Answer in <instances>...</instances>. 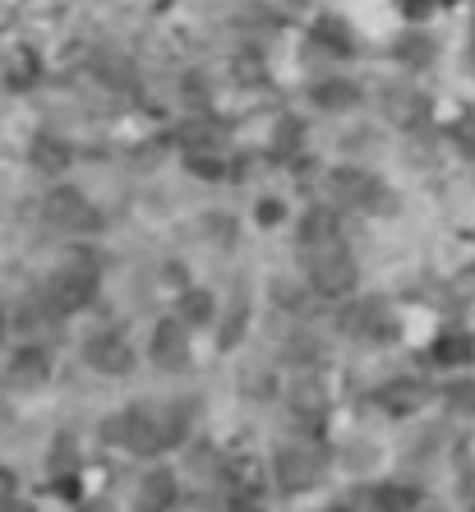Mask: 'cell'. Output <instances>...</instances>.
<instances>
[{"label": "cell", "mask_w": 475, "mask_h": 512, "mask_svg": "<svg viewBox=\"0 0 475 512\" xmlns=\"http://www.w3.org/2000/svg\"><path fill=\"white\" fill-rule=\"evenodd\" d=\"M190 416H194V402H130L125 411L107 420V443H120L139 457H157V453H171L185 443L190 434Z\"/></svg>", "instance_id": "6da1fadb"}, {"label": "cell", "mask_w": 475, "mask_h": 512, "mask_svg": "<svg viewBox=\"0 0 475 512\" xmlns=\"http://www.w3.org/2000/svg\"><path fill=\"white\" fill-rule=\"evenodd\" d=\"M457 143H462L466 157H475V120H462V125H457Z\"/></svg>", "instance_id": "7402d4cb"}, {"label": "cell", "mask_w": 475, "mask_h": 512, "mask_svg": "<svg viewBox=\"0 0 475 512\" xmlns=\"http://www.w3.org/2000/svg\"><path fill=\"white\" fill-rule=\"evenodd\" d=\"M333 190L342 203H351V208H365V213H379V208H392L388 203V190L383 185H374V180L356 176V171H337Z\"/></svg>", "instance_id": "8fae6325"}, {"label": "cell", "mask_w": 475, "mask_h": 512, "mask_svg": "<svg viewBox=\"0 0 475 512\" xmlns=\"http://www.w3.org/2000/svg\"><path fill=\"white\" fill-rule=\"evenodd\" d=\"M14 494H19V480H14L10 466H0V508H5V503H10Z\"/></svg>", "instance_id": "44dd1931"}, {"label": "cell", "mask_w": 475, "mask_h": 512, "mask_svg": "<svg viewBox=\"0 0 475 512\" xmlns=\"http://www.w3.org/2000/svg\"><path fill=\"white\" fill-rule=\"evenodd\" d=\"M42 217L60 231H97L102 227V217L93 213V203L79 190H51L47 199H42Z\"/></svg>", "instance_id": "52a82bcc"}, {"label": "cell", "mask_w": 475, "mask_h": 512, "mask_svg": "<svg viewBox=\"0 0 475 512\" xmlns=\"http://www.w3.org/2000/svg\"><path fill=\"white\" fill-rule=\"evenodd\" d=\"M369 503H374V512H416L420 508V489L416 485H397V480H383V485L369 489Z\"/></svg>", "instance_id": "4fadbf2b"}, {"label": "cell", "mask_w": 475, "mask_h": 512, "mask_svg": "<svg viewBox=\"0 0 475 512\" xmlns=\"http://www.w3.org/2000/svg\"><path fill=\"white\" fill-rule=\"evenodd\" d=\"M443 402L452 416H475V379H452L443 388Z\"/></svg>", "instance_id": "ac0fdd59"}, {"label": "cell", "mask_w": 475, "mask_h": 512, "mask_svg": "<svg viewBox=\"0 0 475 512\" xmlns=\"http://www.w3.org/2000/svg\"><path fill=\"white\" fill-rule=\"evenodd\" d=\"M245 323H250V291H245V286H236V305H231V314H226V328H222V351L240 346V337H245Z\"/></svg>", "instance_id": "e0dca14e"}, {"label": "cell", "mask_w": 475, "mask_h": 512, "mask_svg": "<svg viewBox=\"0 0 475 512\" xmlns=\"http://www.w3.org/2000/svg\"><path fill=\"white\" fill-rule=\"evenodd\" d=\"M429 360H434V365H443V370H462V365H471V360H475V337H466V333L434 337Z\"/></svg>", "instance_id": "7c38bea8"}, {"label": "cell", "mask_w": 475, "mask_h": 512, "mask_svg": "<svg viewBox=\"0 0 475 512\" xmlns=\"http://www.w3.org/2000/svg\"><path fill=\"white\" fill-rule=\"evenodd\" d=\"M434 397V388H429L425 379H411V374H397V379L379 383V393H374V402H379V411H388V416H416L420 406Z\"/></svg>", "instance_id": "9c48e42d"}, {"label": "cell", "mask_w": 475, "mask_h": 512, "mask_svg": "<svg viewBox=\"0 0 475 512\" xmlns=\"http://www.w3.org/2000/svg\"><path fill=\"white\" fill-rule=\"evenodd\" d=\"M84 512H111V508H107V503H88Z\"/></svg>", "instance_id": "83f0119b"}, {"label": "cell", "mask_w": 475, "mask_h": 512, "mask_svg": "<svg viewBox=\"0 0 475 512\" xmlns=\"http://www.w3.org/2000/svg\"><path fill=\"white\" fill-rule=\"evenodd\" d=\"M37 157H42L37 167H65V153H60L56 143H42V148H37Z\"/></svg>", "instance_id": "603a6c76"}, {"label": "cell", "mask_w": 475, "mask_h": 512, "mask_svg": "<svg viewBox=\"0 0 475 512\" xmlns=\"http://www.w3.org/2000/svg\"><path fill=\"white\" fill-rule=\"evenodd\" d=\"M282 217V203H259V222H277Z\"/></svg>", "instance_id": "cb8c5ba5"}, {"label": "cell", "mask_w": 475, "mask_h": 512, "mask_svg": "<svg viewBox=\"0 0 475 512\" xmlns=\"http://www.w3.org/2000/svg\"><path fill=\"white\" fill-rule=\"evenodd\" d=\"M226 512H268L259 503V494H254V489H236V494H231V503H226Z\"/></svg>", "instance_id": "d6986e66"}, {"label": "cell", "mask_w": 475, "mask_h": 512, "mask_svg": "<svg viewBox=\"0 0 475 512\" xmlns=\"http://www.w3.org/2000/svg\"><path fill=\"white\" fill-rule=\"evenodd\" d=\"M79 356H84L88 370L111 374V379H120V374L134 370V346H130V337L120 333V328H102V333L84 337Z\"/></svg>", "instance_id": "8992f818"}, {"label": "cell", "mask_w": 475, "mask_h": 512, "mask_svg": "<svg viewBox=\"0 0 475 512\" xmlns=\"http://www.w3.org/2000/svg\"><path fill=\"white\" fill-rule=\"evenodd\" d=\"M434 512H439V508H434Z\"/></svg>", "instance_id": "f1b7e54d"}, {"label": "cell", "mask_w": 475, "mask_h": 512, "mask_svg": "<svg viewBox=\"0 0 475 512\" xmlns=\"http://www.w3.org/2000/svg\"><path fill=\"white\" fill-rule=\"evenodd\" d=\"M305 277H309V291H314V296L342 300L360 286V263L342 240H333V245L305 250Z\"/></svg>", "instance_id": "3957f363"}, {"label": "cell", "mask_w": 475, "mask_h": 512, "mask_svg": "<svg viewBox=\"0 0 475 512\" xmlns=\"http://www.w3.org/2000/svg\"><path fill=\"white\" fill-rule=\"evenodd\" d=\"M291 411L300 416V425H319L323 420V411H328V402H323V388L314 379H300L296 388H291Z\"/></svg>", "instance_id": "9a60e30c"}, {"label": "cell", "mask_w": 475, "mask_h": 512, "mask_svg": "<svg viewBox=\"0 0 475 512\" xmlns=\"http://www.w3.org/2000/svg\"><path fill=\"white\" fill-rule=\"evenodd\" d=\"M148 360H153L162 374H180L190 365V323L180 319V314L153 323V333H148Z\"/></svg>", "instance_id": "5b68a950"}, {"label": "cell", "mask_w": 475, "mask_h": 512, "mask_svg": "<svg viewBox=\"0 0 475 512\" xmlns=\"http://www.w3.org/2000/svg\"><path fill=\"white\" fill-rule=\"evenodd\" d=\"M0 512H37V508H33V503H24V499H10V503H5V508H0Z\"/></svg>", "instance_id": "d4e9b609"}, {"label": "cell", "mask_w": 475, "mask_h": 512, "mask_svg": "<svg viewBox=\"0 0 475 512\" xmlns=\"http://www.w3.org/2000/svg\"><path fill=\"white\" fill-rule=\"evenodd\" d=\"M97 286H102V273H97V263L88 259V254H70V259L60 263L56 273L47 277V291H42V300H47L51 314H79L88 310L97 300Z\"/></svg>", "instance_id": "7a4b0ae2"}, {"label": "cell", "mask_w": 475, "mask_h": 512, "mask_svg": "<svg viewBox=\"0 0 475 512\" xmlns=\"http://www.w3.org/2000/svg\"><path fill=\"white\" fill-rule=\"evenodd\" d=\"M457 499H462V512H475V471H462V480H457Z\"/></svg>", "instance_id": "ffe728a7"}, {"label": "cell", "mask_w": 475, "mask_h": 512, "mask_svg": "<svg viewBox=\"0 0 475 512\" xmlns=\"http://www.w3.org/2000/svg\"><path fill=\"white\" fill-rule=\"evenodd\" d=\"M180 503V480L171 466H153L143 471L134 485V512H171Z\"/></svg>", "instance_id": "30bf717a"}, {"label": "cell", "mask_w": 475, "mask_h": 512, "mask_svg": "<svg viewBox=\"0 0 475 512\" xmlns=\"http://www.w3.org/2000/svg\"><path fill=\"white\" fill-rule=\"evenodd\" d=\"M333 240H337V217L328 208H314L300 222V250H319V245H333Z\"/></svg>", "instance_id": "2e32d148"}, {"label": "cell", "mask_w": 475, "mask_h": 512, "mask_svg": "<svg viewBox=\"0 0 475 512\" xmlns=\"http://www.w3.org/2000/svg\"><path fill=\"white\" fill-rule=\"evenodd\" d=\"M51 379V351L47 346H19L5 365V388L10 393H37Z\"/></svg>", "instance_id": "ba28073f"}, {"label": "cell", "mask_w": 475, "mask_h": 512, "mask_svg": "<svg viewBox=\"0 0 475 512\" xmlns=\"http://www.w3.org/2000/svg\"><path fill=\"white\" fill-rule=\"evenodd\" d=\"M5 333H10V319H5V310H0V346H5Z\"/></svg>", "instance_id": "484cf974"}, {"label": "cell", "mask_w": 475, "mask_h": 512, "mask_svg": "<svg viewBox=\"0 0 475 512\" xmlns=\"http://www.w3.org/2000/svg\"><path fill=\"white\" fill-rule=\"evenodd\" d=\"M176 314L190 323V328H208V323H213V314H217V296L208 291V286H190V291H180Z\"/></svg>", "instance_id": "5bb4252c"}, {"label": "cell", "mask_w": 475, "mask_h": 512, "mask_svg": "<svg viewBox=\"0 0 475 512\" xmlns=\"http://www.w3.org/2000/svg\"><path fill=\"white\" fill-rule=\"evenodd\" d=\"M323 512H356V508H351V503H328Z\"/></svg>", "instance_id": "4316f807"}, {"label": "cell", "mask_w": 475, "mask_h": 512, "mask_svg": "<svg viewBox=\"0 0 475 512\" xmlns=\"http://www.w3.org/2000/svg\"><path fill=\"white\" fill-rule=\"evenodd\" d=\"M323 466H328V457H323L319 443H309V439H286L273 448V480L282 494L314 489L323 480Z\"/></svg>", "instance_id": "277c9868"}]
</instances>
